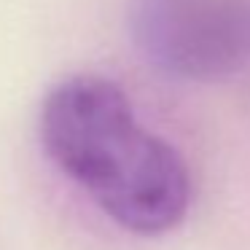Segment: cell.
Instances as JSON below:
<instances>
[{"mask_svg": "<svg viewBox=\"0 0 250 250\" xmlns=\"http://www.w3.org/2000/svg\"><path fill=\"white\" fill-rule=\"evenodd\" d=\"M129 30L167 76L250 94V0H129Z\"/></svg>", "mask_w": 250, "mask_h": 250, "instance_id": "7a4b0ae2", "label": "cell"}, {"mask_svg": "<svg viewBox=\"0 0 250 250\" xmlns=\"http://www.w3.org/2000/svg\"><path fill=\"white\" fill-rule=\"evenodd\" d=\"M41 143L62 175L126 231L175 229L191 205V175L178 148L137 121L124 89L73 76L41 108Z\"/></svg>", "mask_w": 250, "mask_h": 250, "instance_id": "6da1fadb", "label": "cell"}]
</instances>
